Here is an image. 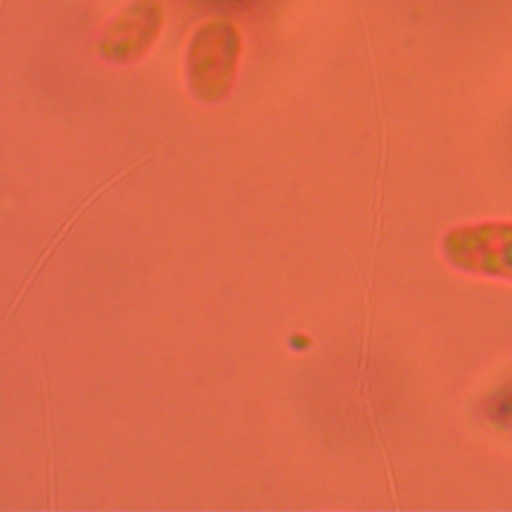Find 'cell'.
I'll return each instance as SVG.
<instances>
[{
    "instance_id": "obj_1",
    "label": "cell",
    "mask_w": 512,
    "mask_h": 512,
    "mask_svg": "<svg viewBox=\"0 0 512 512\" xmlns=\"http://www.w3.org/2000/svg\"><path fill=\"white\" fill-rule=\"evenodd\" d=\"M242 36L234 22L214 18L202 22L186 48V82L190 94L204 102L224 100L238 74Z\"/></svg>"
},
{
    "instance_id": "obj_2",
    "label": "cell",
    "mask_w": 512,
    "mask_h": 512,
    "mask_svg": "<svg viewBox=\"0 0 512 512\" xmlns=\"http://www.w3.org/2000/svg\"><path fill=\"white\" fill-rule=\"evenodd\" d=\"M162 28L164 6L160 0H132L102 30L98 54L112 64H132L154 46Z\"/></svg>"
}]
</instances>
